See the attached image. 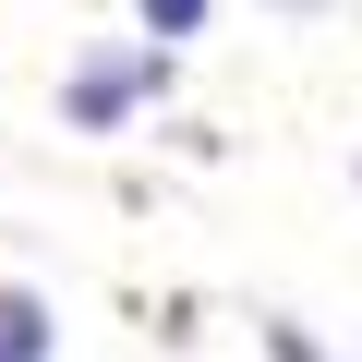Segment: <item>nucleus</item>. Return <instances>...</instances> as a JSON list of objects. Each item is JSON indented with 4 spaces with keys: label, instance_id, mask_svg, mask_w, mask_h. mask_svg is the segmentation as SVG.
Segmentation results:
<instances>
[{
    "label": "nucleus",
    "instance_id": "3",
    "mask_svg": "<svg viewBox=\"0 0 362 362\" xmlns=\"http://www.w3.org/2000/svg\"><path fill=\"white\" fill-rule=\"evenodd\" d=\"M145 25H169V37H194V25H206V0H145Z\"/></svg>",
    "mask_w": 362,
    "mask_h": 362
},
{
    "label": "nucleus",
    "instance_id": "2",
    "mask_svg": "<svg viewBox=\"0 0 362 362\" xmlns=\"http://www.w3.org/2000/svg\"><path fill=\"white\" fill-rule=\"evenodd\" d=\"M37 350H49V314L25 290H0V362H37Z\"/></svg>",
    "mask_w": 362,
    "mask_h": 362
},
{
    "label": "nucleus",
    "instance_id": "1",
    "mask_svg": "<svg viewBox=\"0 0 362 362\" xmlns=\"http://www.w3.org/2000/svg\"><path fill=\"white\" fill-rule=\"evenodd\" d=\"M133 85H157V49H145V61H97V73L73 85V121H121V97H133Z\"/></svg>",
    "mask_w": 362,
    "mask_h": 362
}]
</instances>
